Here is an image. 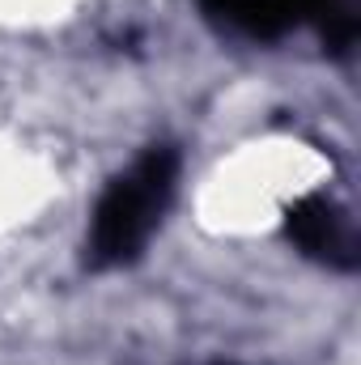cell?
<instances>
[{"mask_svg":"<svg viewBox=\"0 0 361 365\" xmlns=\"http://www.w3.org/2000/svg\"><path fill=\"white\" fill-rule=\"evenodd\" d=\"M175 179H179V153L162 145V149H149L128 175H119L102 191L90 230L93 268H119L141 255L162 208L175 195Z\"/></svg>","mask_w":361,"mask_h":365,"instance_id":"cell-1","label":"cell"},{"mask_svg":"<svg viewBox=\"0 0 361 365\" xmlns=\"http://www.w3.org/2000/svg\"><path fill=\"white\" fill-rule=\"evenodd\" d=\"M285 230H289V238L306 255H315V259H323L332 268H353L357 264V234H353L349 217L340 208H332L327 200H302V204H293Z\"/></svg>","mask_w":361,"mask_h":365,"instance_id":"cell-2","label":"cell"},{"mask_svg":"<svg viewBox=\"0 0 361 365\" xmlns=\"http://www.w3.org/2000/svg\"><path fill=\"white\" fill-rule=\"evenodd\" d=\"M204 17L247 34V38H280L289 26H298L293 0H200Z\"/></svg>","mask_w":361,"mask_h":365,"instance_id":"cell-3","label":"cell"}]
</instances>
